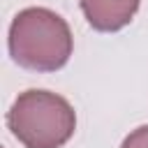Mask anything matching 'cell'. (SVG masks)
Masks as SVG:
<instances>
[{
    "label": "cell",
    "instance_id": "cell-1",
    "mask_svg": "<svg viewBox=\"0 0 148 148\" xmlns=\"http://www.w3.org/2000/svg\"><path fill=\"white\" fill-rule=\"evenodd\" d=\"M7 46L16 65L32 72H56L67 65L74 37L67 21L53 9L25 7L12 18Z\"/></svg>",
    "mask_w": 148,
    "mask_h": 148
},
{
    "label": "cell",
    "instance_id": "cell-2",
    "mask_svg": "<svg viewBox=\"0 0 148 148\" xmlns=\"http://www.w3.org/2000/svg\"><path fill=\"white\" fill-rule=\"evenodd\" d=\"M7 127L25 148H60L76 130V113L65 97L30 88L7 111Z\"/></svg>",
    "mask_w": 148,
    "mask_h": 148
},
{
    "label": "cell",
    "instance_id": "cell-3",
    "mask_svg": "<svg viewBox=\"0 0 148 148\" xmlns=\"http://www.w3.org/2000/svg\"><path fill=\"white\" fill-rule=\"evenodd\" d=\"M86 21L99 32L123 30L139 12L141 0H79Z\"/></svg>",
    "mask_w": 148,
    "mask_h": 148
},
{
    "label": "cell",
    "instance_id": "cell-4",
    "mask_svg": "<svg viewBox=\"0 0 148 148\" xmlns=\"http://www.w3.org/2000/svg\"><path fill=\"white\" fill-rule=\"evenodd\" d=\"M120 148H148V125H141V127L132 130L125 136Z\"/></svg>",
    "mask_w": 148,
    "mask_h": 148
}]
</instances>
